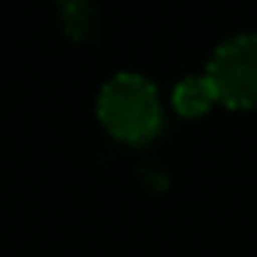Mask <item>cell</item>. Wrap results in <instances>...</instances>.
<instances>
[{
    "instance_id": "1",
    "label": "cell",
    "mask_w": 257,
    "mask_h": 257,
    "mask_svg": "<svg viewBox=\"0 0 257 257\" xmlns=\"http://www.w3.org/2000/svg\"><path fill=\"white\" fill-rule=\"evenodd\" d=\"M99 120L126 144L153 141L162 128V102L156 87L135 72L114 75L99 93Z\"/></svg>"
},
{
    "instance_id": "2",
    "label": "cell",
    "mask_w": 257,
    "mask_h": 257,
    "mask_svg": "<svg viewBox=\"0 0 257 257\" xmlns=\"http://www.w3.org/2000/svg\"><path fill=\"white\" fill-rule=\"evenodd\" d=\"M206 78L215 96L230 108H248L257 102V33H242L215 48Z\"/></svg>"
},
{
    "instance_id": "3",
    "label": "cell",
    "mask_w": 257,
    "mask_h": 257,
    "mask_svg": "<svg viewBox=\"0 0 257 257\" xmlns=\"http://www.w3.org/2000/svg\"><path fill=\"white\" fill-rule=\"evenodd\" d=\"M215 99H218V96H215V87H212V81H209L206 75H192V78L180 81L177 90H174V105H177V111H180L183 117H197V114H203Z\"/></svg>"
},
{
    "instance_id": "4",
    "label": "cell",
    "mask_w": 257,
    "mask_h": 257,
    "mask_svg": "<svg viewBox=\"0 0 257 257\" xmlns=\"http://www.w3.org/2000/svg\"><path fill=\"white\" fill-rule=\"evenodd\" d=\"M60 12H63V27L69 36L75 39L87 36L93 24V0H60Z\"/></svg>"
}]
</instances>
